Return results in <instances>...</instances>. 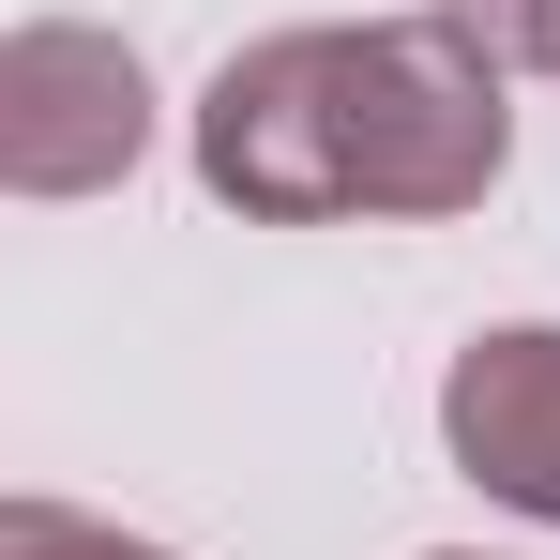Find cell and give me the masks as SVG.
<instances>
[{
	"label": "cell",
	"mask_w": 560,
	"mask_h": 560,
	"mask_svg": "<svg viewBox=\"0 0 560 560\" xmlns=\"http://www.w3.org/2000/svg\"><path fill=\"white\" fill-rule=\"evenodd\" d=\"M515 152L500 61L455 15H364V31H273L197 92V183L258 228L334 212H469Z\"/></svg>",
	"instance_id": "6da1fadb"
},
{
	"label": "cell",
	"mask_w": 560,
	"mask_h": 560,
	"mask_svg": "<svg viewBox=\"0 0 560 560\" xmlns=\"http://www.w3.org/2000/svg\"><path fill=\"white\" fill-rule=\"evenodd\" d=\"M152 152V77L121 31H77V15H31L0 46V183L15 197H106Z\"/></svg>",
	"instance_id": "7a4b0ae2"
},
{
	"label": "cell",
	"mask_w": 560,
	"mask_h": 560,
	"mask_svg": "<svg viewBox=\"0 0 560 560\" xmlns=\"http://www.w3.org/2000/svg\"><path fill=\"white\" fill-rule=\"evenodd\" d=\"M440 560H469V546H440Z\"/></svg>",
	"instance_id": "8992f818"
},
{
	"label": "cell",
	"mask_w": 560,
	"mask_h": 560,
	"mask_svg": "<svg viewBox=\"0 0 560 560\" xmlns=\"http://www.w3.org/2000/svg\"><path fill=\"white\" fill-rule=\"evenodd\" d=\"M0 560H167V546H137L106 515H61V500H0Z\"/></svg>",
	"instance_id": "5b68a950"
},
{
	"label": "cell",
	"mask_w": 560,
	"mask_h": 560,
	"mask_svg": "<svg viewBox=\"0 0 560 560\" xmlns=\"http://www.w3.org/2000/svg\"><path fill=\"white\" fill-rule=\"evenodd\" d=\"M440 440H455V469L485 485V500H515V515L560 530V334H546V318L455 349V378H440Z\"/></svg>",
	"instance_id": "3957f363"
},
{
	"label": "cell",
	"mask_w": 560,
	"mask_h": 560,
	"mask_svg": "<svg viewBox=\"0 0 560 560\" xmlns=\"http://www.w3.org/2000/svg\"><path fill=\"white\" fill-rule=\"evenodd\" d=\"M424 15H455L500 77H560V0H424Z\"/></svg>",
	"instance_id": "277c9868"
}]
</instances>
